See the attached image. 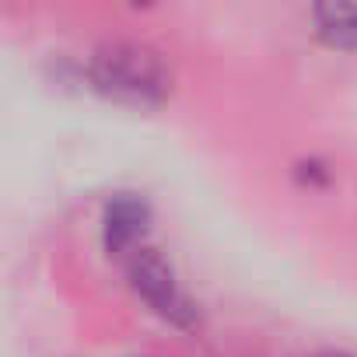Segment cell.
<instances>
[{
  "label": "cell",
  "instance_id": "cell-1",
  "mask_svg": "<svg viewBox=\"0 0 357 357\" xmlns=\"http://www.w3.org/2000/svg\"><path fill=\"white\" fill-rule=\"evenodd\" d=\"M88 77H91V88L98 95H105L119 105L151 109V105H161L172 95L168 60L154 46L133 43V39L102 43L91 53Z\"/></svg>",
  "mask_w": 357,
  "mask_h": 357
},
{
  "label": "cell",
  "instance_id": "cell-3",
  "mask_svg": "<svg viewBox=\"0 0 357 357\" xmlns=\"http://www.w3.org/2000/svg\"><path fill=\"white\" fill-rule=\"evenodd\" d=\"M151 228V204L137 193H116L102 214V238L109 252H137Z\"/></svg>",
  "mask_w": 357,
  "mask_h": 357
},
{
  "label": "cell",
  "instance_id": "cell-2",
  "mask_svg": "<svg viewBox=\"0 0 357 357\" xmlns=\"http://www.w3.org/2000/svg\"><path fill=\"white\" fill-rule=\"evenodd\" d=\"M126 273H130L133 291H137L161 319H168V322H175V326H183V329H190V326L200 322L197 305L190 301V294L183 291V284L175 280L172 263H168L158 249L140 245L137 252H130Z\"/></svg>",
  "mask_w": 357,
  "mask_h": 357
},
{
  "label": "cell",
  "instance_id": "cell-4",
  "mask_svg": "<svg viewBox=\"0 0 357 357\" xmlns=\"http://www.w3.org/2000/svg\"><path fill=\"white\" fill-rule=\"evenodd\" d=\"M315 32L333 50H357V0H322L312 8Z\"/></svg>",
  "mask_w": 357,
  "mask_h": 357
}]
</instances>
